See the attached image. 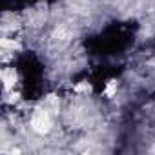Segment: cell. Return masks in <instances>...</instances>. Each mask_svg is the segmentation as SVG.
Returning a JSON list of instances; mask_svg holds the SVG:
<instances>
[{"label":"cell","instance_id":"6da1fadb","mask_svg":"<svg viewBox=\"0 0 155 155\" xmlns=\"http://www.w3.org/2000/svg\"><path fill=\"white\" fill-rule=\"evenodd\" d=\"M31 126H33V130L37 133H48L49 128H51V119H49L48 111L46 110H38L33 115V119H31Z\"/></svg>","mask_w":155,"mask_h":155}]
</instances>
